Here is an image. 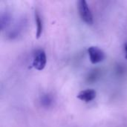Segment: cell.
Segmentation results:
<instances>
[{
	"mask_svg": "<svg viewBox=\"0 0 127 127\" xmlns=\"http://www.w3.org/2000/svg\"><path fill=\"white\" fill-rule=\"evenodd\" d=\"M78 11L80 16L83 22L88 25H93V14L86 1L80 0L78 1Z\"/></svg>",
	"mask_w": 127,
	"mask_h": 127,
	"instance_id": "obj_1",
	"label": "cell"
},
{
	"mask_svg": "<svg viewBox=\"0 0 127 127\" xmlns=\"http://www.w3.org/2000/svg\"><path fill=\"white\" fill-rule=\"evenodd\" d=\"M47 63V57L44 50L37 49L33 57L32 66L37 71H42Z\"/></svg>",
	"mask_w": 127,
	"mask_h": 127,
	"instance_id": "obj_2",
	"label": "cell"
},
{
	"mask_svg": "<svg viewBox=\"0 0 127 127\" xmlns=\"http://www.w3.org/2000/svg\"><path fill=\"white\" fill-rule=\"evenodd\" d=\"M89 60L92 64H97L103 62L105 58L106 55L104 51L97 46H90L87 50Z\"/></svg>",
	"mask_w": 127,
	"mask_h": 127,
	"instance_id": "obj_3",
	"label": "cell"
},
{
	"mask_svg": "<svg viewBox=\"0 0 127 127\" xmlns=\"http://www.w3.org/2000/svg\"><path fill=\"white\" fill-rule=\"evenodd\" d=\"M96 96L97 92L95 90L92 89H87L80 92L77 95V98L85 103H89L94 100L96 98Z\"/></svg>",
	"mask_w": 127,
	"mask_h": 127,
	"instance_id": "obj_4",
	"label": "cell"
},
{
	"mask_svg": "<svg viewBox=\"0 0 127 127\" xmlns=\"http://www.w3.org/2000/svg\"><path fill=\"white\" fill-rule=\"evenodd\" d=\"M34 19H35V23H36V36L37 39H39L42 34V31H43V22H42V19L40 13L36 10L35 13H34Z\"/></svg>",
	"mask_w": 127,
	"mask_h": 127,
	"instance_id": "obj_5",
	"label": "cell"
},
{
	"mask_svg": "<svg viewBox=\"0 0 127 127\" xmlns=\"http://www.w3.org/2000/svg\"><path fill=\"white\" fill-rule=\"evenodd\" d=\"M40 103L44 108H49L54 104V97L51 95L46 93L40 97Z\"/></svg>",
	"mask_w": 127,
	"mask_h": 127,
	"instance_id": "obj_6",
	"label": "cell"
},
{
	"mask_svg": "<svg viewBox=\"0 0 127 127\" xmlns=\"http://www.w3.org/2000/svg\"><path fill=\"white\" fill-rule=\"evenodd\" d=\"M100 75V71L97 68L93 69L92 71H91L87 77H86V80L88 83H94L96 82L97 80V79H99Z\"/></svg>",
	"mask_w": 127,
	"mask_h": 127,
	"instance_id": "obj_7",
	"label": "cell"
},
{
	"mask_svg": "<svg viewBox=\"0 0 127 127\" xmlns=\"http://www.w3.org/2000/svg\"><path fill=\"white\" fill-rule=\"evenodd\" d=\"M10 19H11V16L8 12H6L1 15V31H3L4 28H6L9 25V23L10 22Z\"/></svg>",
	"mask_w": 127,
	"mask_h": 127,
	"instance_id": "obj_8",
	"label": "cell"
},
{
	"mask_svg": "<svg viewBox=\"0 0 127 127\" xmlns=\"http://www.w3.org/2000/svg\"><path fill=\"white\" fill-rule=\"evenodd\" d=\"M124 51H125V57L127 59V43L124 44Z\"/></svg>",
	"mask_w": 127,
	"mask_h": 127,
	"instance_id": "obj_9",
	"label": "cell"
}]
</instances>
